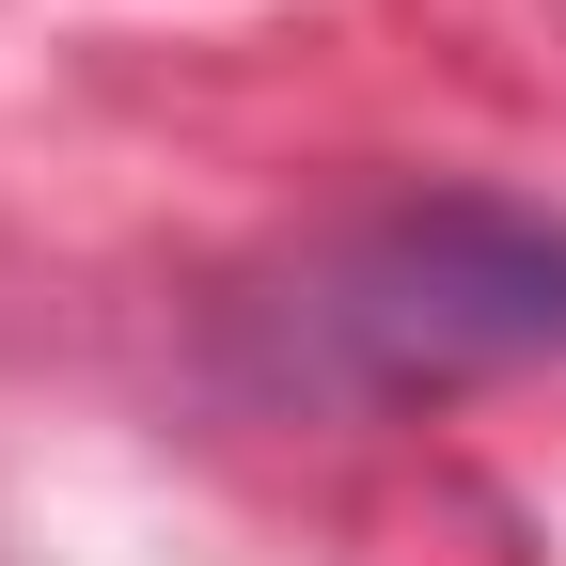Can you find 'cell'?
<instances>
[{
  "label": "cell",
  "instance_id": "cell-1",
  "mask_svg": "<svg viewBox=\"0 0 566 566\" xmlns=\"http://www.w3.org/2000/svg\"><path fill=\"white\" fill-rule=\"evenodd\" d=\"M566 346V221L535 205H378L283 283V378L315 394H457Z\"/></svg>",
  "mask_w": 566,
  "mask_h": 566
}]
</instances>
